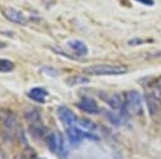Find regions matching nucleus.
<instances>
[{"label": "nucleus", "instance_id": "1", "mask_svg": "<svg viewBox=\"0 0 161 159\" xmlns=\"http://www.w3.org/2000/svg\"><path fill=\"white\" fill-rule=\"evenodd\" d=\"M128 68L122 64H94L87 66L83 71L89 75H119L127 73Z\"/></svg>", "mask_w": 161, "mask_h": 159}, {"label": "nucleus", "instance_id": "2", "mask_svg": "<svg viewBox=\"0 0 161 159\" xmlns=\"http://www.w3.org/2000/svg\"><path fill=\"white\" fill-rule=\"evenodd\" d=\"M125 110L127 114L133 116L142 114V99L140 93L130 90L125 94Z\"/></svg>", "mask_w": 161, "mask_h": 159}, {"label": "nucleus", "instance_id": "3", "mask_svg": "<svg viewBox=\"0 0 161 159\" xmlns=\"http://www.w3.org/2000/svg\"><path fill=\"white\" fill-rule=\"evenodd\" d=\"M47 144L49 146V149L53 153H58L60 155L65 154V148H64V140L60 133L58 131H53L49 134L48 139H47Z\"/></svg>", "mask_w": 161, "mask_h": 159}, {"label": "nucleus", "instance_id": "4", "mask_svg": "<svg viewBox=\"0 0 161 159\" xmlns=\"http://www.w3.org/2000/svg\"><path fill=\"white\" fill-rule=\"evenodd\" d=\"M67 134H68V138H69V140H70L72 144H78L84 138H89V139H93V140H97L98 139L96 135H92L89 133H86L83 130H79L77 126H73V125H69L67 128Z\"/></svg>", "mask_w": 161, "mask_h": 159}, {"label": "nucleus", "instance_id": "5", "mask_svg": "<svg viewBox=\"0 0 161 159\" xmlns=\"http://www.w3.org/2000/svg\"><path fill=\"white\" fill-rule=\"evenodd\" d=\"M3 15L11 23L18 24V25H25L26 24V18L24 16V14L19 10H15L13 8H8L3 10Z\"/></svg>", "mask_w": 161, "mask_h": 159}, {"label": "nucleus", "instance_id": "6", "mask_svg": "<svg viewBox=\"0 0 161 159\" xmlns=\"http://www.w3.org/2000/svg\"><path fill=\"white\" fill-rule=\"evenodd\" d=\"M0 118H1V124L5 128L6 131H9V133L15 131V129L18 126V121H16V116L11 111L3 113Z\"/></svg>", "mask_w": 161, "mask_h": 159}, {"label": "nucleus", "instance_id": "7", "mask_svg": "<svg viewBox=\"0 0 161 159\" xmlns=\"http://www.w3.org/2000/svg\"><path fill=\"white\" fill-rule=\"evenodd\" d=\"M58 115H59V118H60V120L65 124V125H73L74 123H77V116H75V114L69 109V108H67V106H59L58 108Z\"/></svg>", "mask_w": 161, "mask_h": 159}, {"label": "nucleus", "instance_id": "8", "mask_svg": "<svg viewBox=\"0 0 161 159\" xmlns=\"http://www.w3.org/2000/svg\"><path fill=\"white\" fill-rule=\"evenodd\" d=\"M77 106L80 110H83L86 113H89V114H96L99 110L97 103L92 98H82L79 100V103H77Z\"/></svg>", "mask_w": 161, "mask_h": 159}, {"label": "nucleus", "instance_id": "9", "mask_svg": "<svg viewBox=\"0 0 161 159\" xmlns=\"http://www.w3.org/2000/svg\"><path fill=\"white\" fill-rule=\"evenodd\" d=\"M28 96L38 103H45V99L48 96V91L44 88H31L28 91Z\"/></svg>", "mask_w": 161, "mask_h": 159}, {"label": "nucleus", "instance_id": "10", "mask_svg": "<svg viewBox=\"0 0 161 159\" xmlns=\"http://www.w3.org/2000/svg\"><path fill=\"white\" fill-rule=\"evenodd\" d=\"M102 98L111 105V108L113 109H125V100H122L121 95L118 94H113V95H106V94H101Z\"/></svg>", "mask_w": 161, "mask_h": 159}, {"label": "nucleus", "instance_id": "11", "mask_svg": "<svg viewBox=\"0 0 161 159\" xmlns=\"http://www.w3.org/2000/svg\"><path fill=\"white\" fill-rule=\"evenodd\" d=\"M68 45H69L75 53H78L79 55H86V54L88 53L87 45H86L83 41H80V40H70V41H68Z\"/></svg>", "mask_w": 161, "mask_h": 159}, {"label": "nucleus", "instance_id": "12", "mask_svg": "<svg viewBox=\"0 0 161 159\" xmlns=\"http://www.w3.org/2000/svg\"><path fill=\"white\" fill-rule=\"evenodd\" d=\"M25 119L31 124H39L40 123V114L36 109H30V110H26L25 111Z\"/></svg>", "mask_w": 161, "mask_h": 159}, {"label": "nucleus", "instance_id": "13", "mask_svg": "<svg viewBox=\"0 0 161 159\" xmlns=\"http://www.w3.org/2000/svg\"><path fill=\"white\" fill-rule=\"evenodd\" d=\"M77 123L80 128L86 129V130H89V131H94L97 130V124L93 123L92 120H88V119H84V118H79L77 119Z\"/></svg>", "mask_w": 161, "mask_h": 159}, {"label": "nucleus", "instance_id": "14", "mask_svg": "<svg viewBox=\"0 0 161 159\" xmlns=\"http://www.w3.org/2000/svg\"><path fill=\"white\" fill-rule=\"evenodd\" d=\"M14 69V63L9 59L0 58V73H9Z\"/></svg>", "mask_w": 161, "mask_h": 159}, {"label": "nucleus", "instance_id": "15", "mask_svg": "<svg viewBox=\"0 0 161 159\" xmlns=\"http://www.w3.org/2000/svg\"><path fill=\"white\" fill-rule=\"evenodd\" d=\"M89 79L86 78V76H82V75H73L70 78L67 79V83L69 85H74V84H83V83H88Z\"/></svg>", "mask_w": 161, "mask_h": 159}, {"label": "nucleus", "instance_id": "16", "mask_svg": "<svg viewBox=\"0 0 161 159\" xmlns=\"http://www.w3.org/2000/svg\"><path fill=\"white\" fill-rule=\"evenodd\" d=\"M42 71L45 73V74H48V75H52V76H55L57 75V70L54 68H52V66H43L42 68Z\"/></svg>", "mask_w": 161, "mask_h": 159}, {"label": "nucleus", "instance_id": "17", "mask_svg": "<svg viewBox=\"0 0 161 159\" xmlns=\"http://www.w3.org/2000/svg\"><path fill=\"white\" fill-rule=\"evenodd\" d=\"M106 115H107V118L111 120V123H113V124H116V125H119V124H121L119 118H118L117 115H114L113 113H107Z\"/></svg>", "mask_w": 161, "mask_h": 159}, {"label": "nucleus", "instance_id": "18", "mask_svg": "<svg viewBox=\"0 0 161 159\" xmlns=\"http://www.w3.org/2000/svg\"><path fill=\"white\" fill-rule=\"evenodd\" d=\"M143 43H147V41H142V39H131L128 41L130 45H138V44H143Z\"/></svg>", "mask_w": 161, "mask_h": 159}, {"label": "nucleus", "instance_id": "19", "mask_svg": "<svg viewBox=\"0 0 161 159\" xmlns=\"http://www.w3.org/2000/svg\"><path fill=\"white\" fill-rule=\"evenodd\" d=\"M136 1H138V3H141L143 5H147V6H152L153 5V0H136Z\"/></svg>", "mask_w": 161, "mask_h": 159}, {"label": "nucleus", "instance_id": "20", "mask_svg": "<svg viewBox=\"0 0 161 159\" xmlns=\"http://www.w3.org/2000/svg\"><path fill=\"white\" fill-rule=\"evenodd\" d=\"M157 89L161 93V79H158V81H157Z\"/></svg>", "mask_w": 161, "mask_h": 159}, {"label": "nucleus", "instance_id": "21", "mask_svg": "<svg viewBox=\"0 0 161 159\" xmlns=\"http://www.w3.org/2000/svg\"><path fill=\"white\" fill-rule=\"evenodd\" d=\"M3 48H5V43H1L0 41V49H3Z\"/></svg>", "mask_w": 161, "mask_h": 159}, {"label": "nucleus", "instance_id": "22", "mask_svg": "<svg viewBox=\"0 0 161 159\" xmlns=\"http://www.w3.org/2000/svg\"><path fill=\"white\" fill-rule=\"evenodd\" d=\"M39 159H44V158H39Z\"/></svg>", "mask_w": 161, "mask_h": 159}]
</instances>
